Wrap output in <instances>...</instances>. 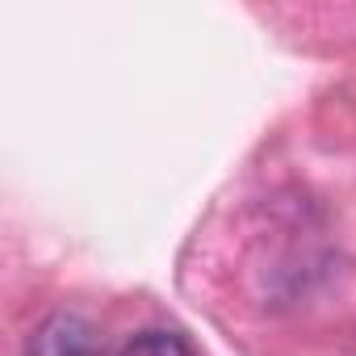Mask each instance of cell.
<instances>
[{"instance_id": "obj_1", "label": "cell", "mask_w": 356, "mask_h": 356, "mask_svg": "<svg viewBox=\"0 0 356 356\" xmlns=\"http://www.w3.org/2000/svg\"><path fill=\"white\" fill-rule=\"evenodd\" d=\"M26 356H101V335L84 314L55 310L30 331Z\"/></svg>"}, {"instance_id": "obj_2", "label": "cell", "mask_w": 356, "mask_h": 356, "mask_svg": "<svg viewBox=\"0 0 356 356\" xmlns=\"http://www.w3.org/2000/svg\"><path fill=\"white\" fill-rule=\"evenodd\" d=\"M118 356H189V348H185L181 335H172V331H143Z\"/></svg>"}]
</instances>
